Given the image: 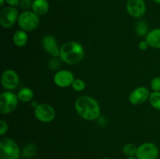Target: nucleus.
Wrapping results in <instances>:
<instances>
[{"label": "nucleus", "instance_id": "obj_1", "mask_svg": "<svg viewBox=\"0 0 160 159\" xmlns=\"http://www.w3.org/2000/svg\"><path fill=\"white\" fill-rule=\"evenodd\" d=\"M74 107L78 115L88 121L98 119L101 115V109L98 101L88 95H83L77 98Z\"/></svg>", "mask_w": 160, "mask_h": 159}, {"label": "nucleus", "instance_id": "obj_2", "mask_svg": "<svg viewBox=\"0 0 160 159\" xmlns=\"http://www.w3.org/2000/svg\"><path fill=\"white\" fill-rule=\"evenodd\" d=\"M59 57L65 63L75 65L83 60L84 57V49L81 44L77 41L65 42L59 49Z\"/></svg>", "mask_w": 160, "mask_h": 159}, {"label": "nucleus", "instance_id": "obj_3", "mask_svg": "<svg viewBox=\"0 0 160 159\" xmlns=\"http://www.w3.org/2000/svg\"><path fill=\"white\" fill-rule=\"evenodd\" d=\"M21 151L12 139L5 137L0 140V158L19 159Z\"/></svg>", "mask_w": 160, "mask_h": 159}, {"label": "nucleus", "instance_id": "obj_4", "mask_svg": "<svg viewBox=\"0 0 160 159\" xmlns=\"http://www.w3.org/2000/svg\"><path fill=\"white\" fill-rule=\"evenodd\" d=\"M17 24L20 29L26 32L33 31L40 24V18L33 11H23L19 15Z\"/></svg>", "mask_w": 160, "mask_h": 159}, {"label": "nucleus", "instance_id": "obj_5", "mask_svg": "<svg viewBox=\"0 0 160 159\" xmlns=\"http://www.w3.org/2000/svg\"><path fill=\"white\" fill-rule=\"evenodd\" d=\"M18 97L10 90L4 91L0 94V112L7 115L13 112L18 104Z\"/></svg>", "mask_w": 160, "mask_h": 159}, {"label": "nucleus", "instance_id": "obj_6", "mask_svg": "<svg viewBox=\"0 0 160 159\" xmlns=\"http://www.w3.org/2000/svg\"><path fill=\"white\" fill-rule=\"evenodd\" d=\"M159 154L157 145L152 142H146L138 147L135 157L138 159H157Z\"/></svg>", "mask_w": 160, "mask_h": 159}, {"label": "nucleus", "instance_id": "obj_7", "mask_svg": "<svg viewBox=\"0 0 160 159\" xmlns=\"http://www.w3.org/2000/svg\"><path fill=\"white\" fill-rule=\"evenodd\" d=\"M19 18L17 8L12 6L4 7L0 12V24L4 28H9L17 23Z\"/></svg>", "mask_w": 160, "mask_h": 159}, {"label": "nucleus", "instance_id": "obj_8", "mask_svg": "<svg viewBox=\"0 0 160 159\" xmlns=\"http://www.w3.org/2000/svg\"><path fill=\"white\" fill-rule=\"evenodd\" d=\"M56 110L52 105L48 104H39L34 108V116L38 121L44 123H48L54 120L56 118Z\"/></svg>", "mask_w": 160, "mask_h": 159}, {"label": "nucleus", "instance_id": "obj_9", "mask_svg": "<svg viewBox=\"0 0 160 159\" xmlns=\"http://www.w3.org/2000/svg\"><path fill=\"white\" fill-rule=\"evenodd\" d=\"M1 83L5 89L7 90H12L18 87L20 78L17 72L12 70H7L2 74Z\"/></svg>", "mask_w": 160, "mask_h": 159}, {"label": "nucleus", "instance_id": "obj_10", "mask_svg": "<svg viewBox=\"0 0 160 159\" xmlns=\"http://www.w3.org/2000/svg\"><path fill=\"white\" fill-rule=\"evenodd\" d=\"M74 80L75 78L73 73L67 70H59L56 72V73L53 76V81L55 84L62 88H66V87L72 86Z\"/></svg>", "mask_w": 160, "mask_h": 159}, {"label": "nucleus", "instance_id": "obj_11", "mask_svg": "<svg viewBox=\"0 0 160 159\" xmlns=\"http://www.w3.org/2000/svg\"><path fill=\"white\" fill-rule=\"evenodd\" d=\"M127 10L130 16L134 18H141L146 11L145 0H128Z\"/></svg>", "mask_w": 160, "mask_h": 159}, {"label": "nucleus", "instance_id": "obj_12", "mask_svg": "<svg viewBox=\"0 0 160 159\" xmlns=\"http://www.w3.org/2000/svg\"><path fill=\"white\" fill-rule=\"evenodd\" d=\"M150 94L147 87H138L130 94L129 101L134 105H139L148 100Z\"/></svg>", "mask_w": 160, "mask_h": 159}, {"label": "nucleus", "instance_id": "obj_13", "mask_svg": "<svg viewBox=\"0 0 160 159\" xmlns=\"http://www.w3.org/2000/svg\"><path fill=\"white\" fill-rule=\"evenodd\" d=\"M42 45L47 53L54 58L59 56V49L56 38L52 35H45L42 40Z\"/></svg>", "mask_w": 160, "mask_h": 159}, {"label": "nucleus", "instance_id": "obj_14", "mask_svg": "<svg viewBox=\"0 0 160 159\" xmlns=\"http://www.w3.org/2000/svg\"><path fill=\"white\" fill-rule=\"evenodd\" d=\"M145 40L152 48H160V28H155L150 31L145 36Z\"/></svg>", "mask_w": 160, "mask_h": 159}, {"label": "nucleus", "instance_id": "obj_15", "mask_svg": "<svg viewBox=\"0 0 160 159\" xmlns=\"http://www.w3.org/2000/svg\"><path fill=\"white\" fill-rule=\"evenodd\" d=\"M31 9L38 16H44L48 12L49 4L47 0H34Z\"/></svg>", "mask_w": 160, "mask_h": 159}, {"label": "nucleus", "instance_id": "obj_16", "mask_svg": "<svg viewBox=\"0 0 160 159\" xmlns=\"http://www.w3.org/2000/svg\"><path fill=\"white\" fill-rule=\"evenodd\" d=\"M28 41V36L26 31L23 30H18L14 33L12 36V41L17 47H23L27 45Z\"/></svg>", "mask_w": 160, "mask_h": 159}, {"label": "nucleus", "instance_id": "obj_17", "mask_svg": "<svg viewBox=\"0 0 160 159\" xmlns=\"http://www.w3.org/2000/svg\"><path fill=\"white\" fill-rule=\"evenodd\" d=\"M17 97H18L19 101H21L23 102H28L33 100L34 92L29 87H23L17 93Z\"/></svg>", "mask_w": 160, "mask_h": 159}, {"label": "nucleus", "instance_id": "obj_18", "mask_svg": "<svg viewBox=\"0 0 160 159\" xmlns=\"http://www.w3.org/2000/svg\"><path fill=\"white\" fill-rule=\"evenodd\" d=\"M36 153H37V147L33 143H29L23 147L21 151V155L24 158H31L35 155Z\"/></svg>", "mask_w": 160, "mask_h": 159}, {"label": "nucleus", "instance_id": "obj_19", "mask_svg": "<svg viewBox=\"0 0 160 159\" xmlns=\"http://www.w3.org/2000/svg\"><path fill=\"white\" fill-rule=\"evenodd\" d=\"M135 32L141 37L146 36L149 31H148V26L146 22L139 21L135 25Z\"/></svg>", "mask_w": 160, "mask_h": 159}, {"label": "nucleus", "instance_id": "obj_20", "mask_svg": "<svg viewBox=\"0 0 160 159\" xmlns=\"http://www.w3.org/2000/svg\"><path fill=\"white\" fill-rule=\"evenodd\" d=\"M150 104L152 107L155 109L160 111V92L153 91L150 94L149 98H148Z\"/></svg>", "mask_w": 160, "mask_h": 159}, {"label": "nucleus", "instance_id": "obj_21", "mask_svg": "<svg viewBox=\"0 0 160 159\" xmlns=\"http://www.w3.org/2000/svg\"><path fill=\"white\" fill-rule=\"evenodd\" d=\"M138 147H136L134 143H127L123 147V154L126 157H134L136 155Z\"/></svg>", "mask_w": 160, "mask_h": 159}, {"label": "nucleus", "instance_id": "obj_22", "mask_svg": "<svg viewBox=\"0 0 160 159\" xmlns=\"http://www.w3.org/2000/svg\"><path fill=\"white\" fill-rule=\"evenodd\" d=\"M72 88L74 90L78 92L83 91V90L85 89L86 84L85 82L82 79H79V78H77V79L74 80V81L72 84Z\"/></svg>", "mask_w": 160, "mask_h": 159}, {"label": "nucleus", "instance_id": "obj_23", "mask_svg": "<svg viewBox=\"0 0 160 159\" xmlns=\"http://www.w3.org/2000/svg\"><path fill=\"white\" fill-rule=\"evenodd\" d=\"M151 88L153 91L160 92V77L156 76L154 77L151 81Z\"/></svg>", "mask_w": 160, "mask_h": 159}, {"label": "nucleus", "instance_id": "obj_24", "mask_svg": "<svg viewBox=\"0 0 160 159\" xmlns=\"http://www.w3.org/2000/svg\"><path fill=\"white\" fill-rule=\"evenodd\" d=\"M33 2L31 0H20V2L19 6L20 9H23V11H28L31 7H32Z\"/></svg>", "mask_w": 160, "mask_h": 159}, {"label": "nucleus", "instance_id": "obj_25", "mask_svg": "<svg viewBox=\"0 0 160 159\" xmlns=\"http://www.w3.org/2000/svg\"><path fill=\"white\" fill-rule=\"evenodd\" d=\"M8 129H9V126L6 122H5L4 120H1L0 121V136H4L5 133H6L8 131Z\"/></svg>", "mask_w": 160, "mask_h": 159}, {"label": "nucleus", "instance_id": "obj_26", "mask_svg": "<svg viewBox=\"0 0 160 159\" xmlns=\"http://www.w3.org/2000/svg\"><path fill=\"white\" fill-rule=\"evenodd\" d=\"M148 47H149V45H148V42L146 41V40L141 41L138 43V48H140V50H142V51H145V50L148 49Z\"/></svg>", "mask_w": 160, "mask_h": 159}, {"label": "nucleus", "instance_id": "obj_27", "mask_svg": "<svg viewBox=\"0 0 160 159\" xmlns=\"http://www.w3.org/2000/svg\"><path fill=\"white\" fill-rule=\"evenodd\" d=\"M6 2L9 5V6L12 7H17L20 5V0H6Z\"/></svg>", "mask_w": 160, "mask_h": 159}, {"label": "nucleus", "instance_id": "obj_28", "mask_svg": "<svg viewBox=\"0 0 160 159\" xmlns=\"http://www.w3.org/2000/svg\"><path fill=\"white\" fill-rule=\"evenodd\" d=\"M38 101H31V105L32 106L33 108H36L38 107Z\"/></svg>", "mask_w": 160, "mask_h": 159}, {"label": "nucleus", "instance_id": "obj_29", "mask_svg": "<svg viewBox=\"0 0 160 159\" xmlns=\"http://www.w3.org/2000/svg\"><path fill=\"white\" fill-rule=\"evenodd\" d=\"M6 2V0H0V6H4V3Z\"/></svg>", "mask_w": 160, "mask_h": 159}, {"label": "nucleus", "instance_id": "obj_30", "mask_svg": "<svg viewBox=\"0 0 160 159\" xmlns=\"http://www.w3.org/2000/svg\"><path fill=\"white\" fill-rule=\"evenodd\" d=\"M125 159H138V158L135 157V156H134V157H127V158Z\"/></svg>", "mask_w": 160, "mask_h": 159}, {"label": "nucleus", "instance_id": "obj_31", "mask_svg": "<svg viewBox=\"0 0 160 159\" xmlns=\"http://www.w3.org/2000/svg\"><path fill=\"white\" fill-rule=\"evenodd\" d=\"M153 1H154L155 2H156V3H159V4H160V0H153Z\"/></svg>", "mask_w": 160, "mask_h": 159}, {"label": "nucleus", "instance_id": "obj_32", "mask_svg": "<svg viewBox=\"0 0 160 159\" xmlns=\"http://www.w3.org/2000/svg\"><path fill=\"white\" fill-rule=\"evenodd\" d=\"M102 159H110V158H109V157H102Z\"/></svg>", "mask_w": 160, "mask_h": 159}]
</instances>
